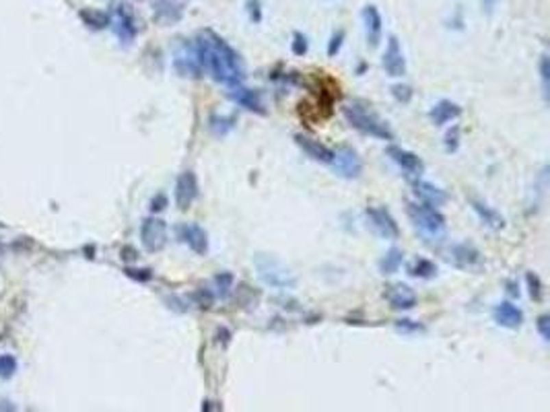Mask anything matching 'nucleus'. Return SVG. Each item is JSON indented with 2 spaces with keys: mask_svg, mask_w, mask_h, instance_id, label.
Listing matches in <instances>:
<instances>
[{
  "mask_svg": "<svg viewBox=\"0 0 550 412\" xmlns=\"http://www.w3.org/2000/svg\"><path fill=\"white\" fill-rule=\"evenodd\" d=\"M295 145H297L310 159H314V161H318V163L328 165V163L332 161L334 151H332L330 147L322 145V143L316 141V138H310V136H305V134H295Z\"/></svg>",
  "mask_w": 550,
  "mask_h": 412,
  "instance_id": "obj_19",
  "label": "nucleus"
},
{
  "mask_svg": "<svg viewBox=\"0 0 550 412\" xmlns=\"http://www.w3.org/2000/svg\"><path fill=\"white\" fill-rule=\"evenodd\" d=\"M208 126H210V130H212L216 136H223V134H227V132L233 128V118H218V116H212Z\"/></svg>",
  "mask_w": 550,
  "mask_h": 412,
  "instance_id": "obj_32",
  "label": "nucleus"
},
{
  "mask_svg": "<svg viewBox=\"0 0 550 412\" xmlns=\"http://www.w3.org/2000/svg\"><path fill=\"white\" fill-rule=\"evenodd\" d=\"M540 81H542V95L548 101V91H550V64H548V54H542V58H540Z\"/></svg>",
  "mask_w": 550,
  "mask_h": 412,
  "instance_id": "obj_28",
  "label": "nucleus"
},
{
  "mask_svg": "<svg viewBox=\"0 0 550 412\" xmlns=\"http://www.w3.org/2000/svg\"><path fill=\"white\" fill-rule=\"evenodd\" d=\"M402 262H404V252L398 250V247H392V250H388V254L379 260V272H382V274H394V272L400 270Z\"/></svg>",
  "mask_w": 550,
  "mask_h": 412,
  "instance_id": "obj_26",
  "label": "nucleus"
},
{
  "mask_svg": "<svg viewBox=\"0 0 550 412\" xmlns=\"http://www.w3.org/2000/svg\"><path fill=\"white\" fill-rule=\"evenodd\" d=\"M382 64H384L386 75L392 77V79H400V77L406 75V58H404V52H402L400 42H398L396 36L388 38V48L384 52Z\"/></svg>",
  "mask_w": 550,
  "mask_h": 412,
  "instance_id": "obj_8",
  "label": "nucleus"
},
{
  "mask_svg": "<svg viewBox=\"0 0 550 412\" xmlns=\"http://www.w3.org/2000/svg\"><path fill=\"white\" fill-rule=\"evenodd\" d=\"M492 317L499 326L509 328V330H517L523 324V311L517 305H513L511 301H503V303L495 305Z\"/></svg>",
  "mask_w": 550,
  "mask_h": 412,
  "instance_id": "obj_20",
  "label": "nucleus"
},
{
  "mask_svg": "<svg viewBox=\"0 0 550 412\" xmlns=\"http://www.w3.org/2000/svg\"><path fill=\"white\" fill-rule=\"evenodd\" d=\"M447 260L460 270H472L482 262V256L472 243H453L447 252Z\"/></svg>",
  "mask_w": 550,
  "mask_h": 412,
  "instance_id": "obj_13",
  "label": "nucleus"
},
{
  "mask_svg": "<svg viewBox=\"0 0 550 412\" xmlns=\"http://www.w3.org/2000/svg\"><path fill=\"white\" fill-rule=\"evenodd\" d=\"M507 287H509V289H507V293H509L511 297H519V289H517V284H515L513 280H509V282H507Z\"/></svg>",
  "mask_w": 550,
  "mask_h": 412,
  "instance_id": "obj_44",
  "label": "nucleus"
},
{
  "mask_svg": "<svg viewBox=\"0 0 550 412\" xmlns=\"http://www.w3.org/2000/svg\"><path fill=\"white\" fill-rule=\"evenodd\" d=\"M396 328L402 332H423L425 330L421 324H412V319H400V322H396Z\"/></svg>",
  "mask_w": 550,
  "mask_h": 412,
  "instance_id": "obj_41",
  "label": "nucleus"
},
{
  "mask_svg": "<svg viewBox=\"0 0 550 412\" xmlns=\"http://www.w3.org/2000/svg\"><path fill=\"white\" fill-rule=\"evenodd\" d=\"M192 299H194V303H196L198 307H202V309H210L216 297H214L212 289H198V291L192 293Z\"/></svg>",
  "mask_w": 550,
  "mask_h": 412,
  "instance_id": "obj_29",
  "label": "nucleus"
},
{
  "mask_svg": "<svg viewBox=\"0 0 550 412\" xmlns=\"http://www.w3.org/2000/svg\"><path fill=\"white\" fill-rule=\"evenodd\" d=\"M386 153H388V157H390L402 171H406L408 175L421 178V175L425 173V163H423V159H421L416 153L406 151V149H402V147H398V145H390V147L386 149Z\"/></svg>",
  "mask_w": 550,
  "mask_h": 412,
  "instance_id": "obj_9",
  "label": "nucleus"
},
{
  "mask_svg": "<svg viewBox=\"0 0 550 412\" xmlns=\"http://www.w3.org/2000/svg\"><path fill=\"white\" fill-rule=\"evenodd\" d=\"M367 223L371 227V231L382 237V239H398L400 237V227L396 223V219L392 217V213L384 206H369L365 210Z\"/></svg>",
  "mask_w": 550,
  "mask_h": 412,
  "instance_id": "obj_7",
  "label": "nucleus"
},
{
  "mask_svg": "<svg viewBox=\"0 0 550 412\" xmlns=\"http://www.w3.org/2000/svg\"><path fill=\"white\" fill-rule=\"evenodd\" d=\"M472 208H474V213L478 215V219L482 221V225H486L488 229L499 231V229L505 227V219H503L492 206H488V204H484V202H478V200H472Z\"/></svg>",
  "mask_w": 550,
  "mask_h": 412,
  "instance_id": "obj_23",
  "label": "nucleus"
},
{
  "mask_svg": "<svg viewBox=\"0 0 550 412\" xmlns=\"http://www.w3.org/2000/svg\"><path fill=\"white\" fill-rule=\"evenodd\" d=\"M245 11H247V17L251 23H260L262 21V0H247Z\"/></svg>",
  "mask_w": 550,
  "mask_h": 412,
  "instance_id": "obj_35",
  "label": "nucleus"
},
{
  "mask_svg": "<svg viewBox=\"0 0 550 412\" xmlns=\"http://www.w3.org/2000/svg\"><path fill=\"white\" fill-rule=\"evenodd\" d=\"M124 272H126V276H130V278H134L138 282H147V280L153 278V272L149 268H138V270L136 268H126Z\"/></svg>",
  "mask_w": 550,
  "mask_h": 412,
  "instance_id": "obj_39",
  "label": "nucleus"
},
{
  "mask_svg": "<svg viewBox=\"0 0 550 412\" xmlns=\"http://www.w3.org/2000/svg\"><path fill=\"white\" fill-rule=\"evenodd\" d=\"M291 50H293V54H295V56H299V58L308 54V50H310V44H308V38H305L301 32H295V34H293Z\"/></svg>",
  "mask_w": 550,
  "mask_h": 412,
  "instance_id": "obj_33",
  "label": "nucleus"
},
{
  "mask_svg": "<svg viewBox=\"0 0 550 412\" xmlns=\"http://www.w3.org/2000/svg\"><path fill=\"white\" fill-rule=\"evenodd\" d=\"M392 95H394L396 101H400V104H408V101L412 99V89H410L408 85H394V87H392Z\"/></svg>",
  "mask_w": 550,
  "mask_h": 412,
  "instance_id": "obj_37",
  "label": "nucleus"
},
{
  "mask_svg": "<svg viewBox=\"0 0 550 412\" xmlns=\"http://www.w3.org/2000/svg\"><path fill=\"white\" fill-rule=\"evenodd\" d=\"M198 198V178L194 171H184L179 173L177 182H175V206L179 210H188L194 200Z\"/></svg>",
  "mask_w": 550,
  "mask_h": 412,
  "instance_id": "obj_10",
  "label": "nucleus"
},
{
  "mask_svg": "<svg viewBox=\"0 0 550 412\" xmlns=\"http://www.w3.org/2000/svg\"><path fill=\"white\" fill-rule=\"evenodd\" d=\"M167 204H169V198H167L165 194H157V196L151 200V210H153V213H161V210L167 208Z\"/></svg>",
  "mask_w": 550,
  "mask_h": 412,
  "instance_id": "obj_40",
  "label": "nucleus"
},
{
  "mask_svg": "<svg viewBox=\"0 0 550 412\" xmlns=\"http://www.w3.org/2000/svg\"><path fill=\"white\" fill-rule=\"evenodd\" d=\"M386 299L392 305V309H400V311L412 309L416 305V293L408 284H402V282L400 284H392L386 291Z\"/></svg>",
  "mask_w": 550,
  "mask_h": 412,
  "instance_id": "obj_22",
  "label": "nucleus"
},
{
  "mask_svg": "<svg viewBox=\"0 0 550 412\" xmlns=\"http://www.w3.org/2000/svg\"><path fill=\"white\" fill-rule=\"evenodd\" d=\"M81 21L91 27V29H105L108 25H112V15L105 11H97V9H83L79 13Z\"/></svg>",
  "mask_w": 550,
  "mask_h": 412,
  "instance_id": "obj_24",
  "label": "nucleus"
},
{
  "mask_svg": "<svg viewBox=\"0 0 550 412\" xmlns=\"http://www.w3.org/2000/svg\"><path fill=\"white\" fill-rule=\"evenodd\" d=\"M186 0H153V19L161 25H175L182 21Z\"/></svg>",
  "mask_w": 550,
  "mask_h": 412,
  "instance_id": "obj_11",
  "label": "nucleus"
},
{
  "mask_svg": "<svg viewBox=\"0 0 550 412\" xmlns=\"http://www.w3.org/2000/svg\"><path fill=\"white\" fill-rule=\"evenodd\" d=\"M233 284H235V276L231 272H218V274H214V278H212V287H214L212 293H214V297L227 299L229 293L233 291Z\"/></svg>",
  "mask_w": 550,
  "mask_h": 412,
  "instance_id": "obj_27",
  "label": "nucleus"
},
{
  "mask_svg": "<svg viewBox=\"0 0 550 412\" xmlns=\"http://www.w3.org/2000/svg\"><path fill=\"white\" fill-rule=\"evenodd\" d=\"M408 274L412 278H433L437 276V266L435 262L427 260V258H414L408 266H406Z\"/></svg>",
  "mask_w": 550,
  "mask_h": 412,
  "instance_id": "obj_25",
  "label": "nucleus"
},
{
  "mask_svg": "<svg viewBox=\"0 0 550 412\" xmlns=\"http://www.w3.org/2000/svg\"><path fill=\"white\" fill-rule=\"evenodd\" d=\"M412 192H414V196L418 198V202L429 204V206H435V208H439V206H443V204L447 202V194H445V190H441L439 186H435V184H431V182H425V180H421V178H416V180L412 182Z\"/></svg>",
  "mask_w": 550,
  "mask_h": 412,
  "instance_id": "obj_15",
  "label": "nucleus"
},
{
  "mask_svg": "<svg viewBox=\"0 0 550 412\" xmlns=\"http://www.w3.org/2000/svg\"><path fill=\"white\" fill-rule=\"evenodd\" d=\"M173 66L175 71L182 75V77H192V79H198L202 75V66L198 62V54H196V48L194 44H182L175 52V58H173Z\"/></svg>",
  "mask_w": 550,
  "mask_h": 412,
  "instance_id": "obj_12",
  "label": "nucleus"
},
{
  "mask_svg": "<svg viewBox=\"0 0 550 412\" xmlns=\"http://www.w3.org/2000/svg\"><path fill=\"white\" fill-rule=\"evenodd\" d=\"M406 213H408V219L412 221V227L421 233L425 241L439 243L445 239V233H447L445 217L435 206H429L423 202H408Z\"/></svg>",
  "mask_w": 550,
  "mask_h": 412,
  "instance_id": "obj_2",
  "label": "nucleus"
},
{
  "mask_svg": "<svg viewBox=\"0 0 550 412\" xmlns=\"http://www.w3.org/2000/svg\"><path fill=\"white\" fill-rule=\"evenodd\" d=\"M253 268H255L258 278L270 289H279V291L297 289V276L279 258H274L270 254H255Z\"/></svg>",
  "mask_w": 550,
  "mask_h": 412,
  "instance_id": "obj_3",
  "label": "nucleus"
},
{
  "mask_svg": "<svg viewBox=\"0 0 550 412\" xmlns=\"http://www.w3.org/2000/svg\"><path fill=\"white\" fill-rule=\"evenodd\" d=\"M17 373V359L13 354H0V377L9 379Z\"/></svg>",
  "mask_w": 550,
  "mask_h": 412,
  "instance_id": "obj_30",
  "label": "nucleus"
},
{
  "mask_svg": "<svg viewBox=\"0 0 550 412\" xmlns=\"http://www.w3.org/2000/svg\"><path fill=\"white\" fill-rule=\"evenodd\" d=\"M363 17V25H365V36H367V44L371 48H375L382 42V34H384V19L382 13L377 11L375 5H367L361 13Z\"/></svg>",
  "mask_w": 550,
  "mask_h": 412,
  "instance_id": "obj_17",
  "label": "nucleus"
},
{
  "mask_svg": "<svg viewBox=\"0 0 550 412\" xmlns=\"http://www.w3.org/2000/svg\"><path fill=\"white\" fill-rule=\"evenodd\" d=\"M140 241L149 254H157L167 245V223L159 217H147L140 225Z\"/></svg>",
  "mask_w": 550,
  "mask_h": 412,
  "instance_id": "obj_6",
  "label": "nucleus"
},
{
  "mask_svg": "<svg viewBox=\"0 0 550 412\" xmlns=\"http://www.w3.org/2000/svg\"><path fill=\"white\" fill-rule=\"evenodd\" d=\"M525 282H527V289H529V297H532L534 301H542V293H544V289H542V280H540V276L534 274V272H527V274H525Z\"/></svg>",
  "mask_w": 550,
  "mask_h": 412,
  "instance_id": "obj_31",
  "label": "nucleus"
},
{
  "mask_svg": "<svg viewBox=\"0 0 550 412\" xmlns=\"http://www.w3.org/2000/svg\"><path fill=\"white\" fill-rule=\"evenodd\" d=\"M342 114H345L347 122L353 128H357L359 132H363L367 136H373V138H379V141H394V132L390 130V126L377 114L367 110L365 106H361V104L345 106Z\"/></svg>",
  "mask_w": 550,
  "mask_h": 412,
  "instance_id": "obj_4",
  "label": "nucleus"
},
{
  "mask_svg": "<svg viewBox=\"0 0 550 412\" xmlns=\"http://www.w3.org/2000/svg\"><path fill=\"white\" fill-rule=\"evenodd\" d=\"M122 258L124 260H136V252L132 247H122Z\"/></svg>",
  "mask_w": 550,
  "mask_h": 412,
  "instance_id": "obj_43",
  "label": "nucleus"
},
{
  "mask_svg": "<svg viewBox=\"0 0 550 412\" xmlns=\"http://www.w3.org/2000/svg\"><path fill=\"white\" fill-rule=\"evenodd\" d=\"M328 165L332 167V171L336 175H340L345 180H357L363 173V159L351 147H338Z\"/></svg>",
  "mask_w": 550,
  "mask_h": 412,
  "instance_id": "obj_5",
  "label": "nucleus"
},
{
  "mask_svg": "<svg viewBox=\"0 0 550 412\" xmlns=\"http://www.w3.org/2000/svg\"><path fill=\"white\" fill-rule=\"evenodd\" d=\"M229 97H231V101H235L239 108H243V110H247V112H253V114H260V116H264V114H266L260 93H258V91H253V89H247V87H243L241 83H239V85H235V87H231V91H229Z\"/></svg>",
  "mask_w": 550,
  "mask_h": 412,
  "instance_id": "obj_16",
  "label": "nucleus"
},
{
  "mask_svg": "<svg viewBox=\"0 0 550 412\" xmlns=\"http://www.w3.org/2000/svg\"><path fill=\"white\" fill-rule=\"evenodd\" d=\"M536 328H538L540 338H542L544 342H548V340H550V315H548V313L540 315L538 322H536Z\"/></svg>",
  "mask_w": 550,
  "mask_h": 412,
  "instance_id": "obj_38",
  "label": "nucleus"
},
{
  "mask_svg": "<svg viewBox=\"0 0 550 412\" xmlns=\"http://www.w3.org/2000/svg\"><path fill=\"white\" fill-rule=\"evenodd\" d=\"M177 237L196 254V256H204L208 252V235L200 225L194 223H184L177 227Z\"/></svg>",
  "mask_w": 550,
  "mask_h": 412,
  "instance_id": "obj_14",
  "label": "nucleus"
},
{
  "mask_svg": "<svg viewBox=\"0 0 550 412\" xmlns=\"http://www.w3.org/2000/svg\"><path fill=\"white\" fill-rule=\"evenodd\" d=\"M345 32L342 29H338V32H334L332 34V38H330V42H328V56L330 58H334L338 52H340V48H342V42H345Z\"/></svg>",
  "mask_w": 550,
  "mask_h": 412,
  "instance_id": "obj_36",
  "label": "nucleus"
},
{
  "mask_svg": "<svg viewBox=\"0 0 550 412\" xmlns=\"http://www.w3.org/2000/svg\"><path fill=\"white\" fill-rule=\"evenodd\" d=\"M112 25H114V32L116 36L124 42V44H130L134 38H136V23H134V15L128 7H118L116 9V15L112 19Z\"/></svg>",
  "mask_w": 550,
  "mask_h": 412,
  "instance_id": "obj_18",
  "label": "nucleus"
},
{
  "mask_svg": "<svg viewBox=\"0 0 550 412\" xmlns=\"http://www.w3.org/2000/svg\"><path fill=\"white\" fill-rule=\"evenodd\" d=\"M194 48L202 71H208L216 83L235 87L243 81L239 54L221 36H216L210 29H204L194 40Z\"/></svg>",
  "mask_w": 550,
  "mask_h": 412,
  "instance_id": "obj_1",
  "label": "nucleus"
},
{
  "mask_svg": "<svg viewBox=\"0 0 550 412\" xmlns=\"http://www.w3.org/2000/svg\"><path fill=\"white\" fill-rule=\"evenodd\" d=\"M497 3H499V0H480V7H482V11H484L486 15H492Z\"/></svg>",
  "mask_w": 550,
  "mask_h": 412,
  "instance_id": "obj_42",
  "label": "nucleus"
},
{
  "mask_svg": "<svg viewBox=\"0 0 550 412\" xmlns=\"http://www.w3.org/2000/svg\"><path fill=\"white\" fill-rule=\"evenodd\" d=\"M458 149H460V126H451V130H447L445 134V151L455 153Z\"/></svg>",
  "mask_w": 550,
  "mask_h": 412,
  "instance_id": "obj_34",
  "label": "nucleus"
},
{
  "mask_svg": "<svg viewBox=\"0 0 550 412\" xmlns=\"http://www.w3.org/2000/svg\"><path fill=\"white\" fill-rule=\"evenodd\" d=\"M462 116V108L451 99H441L429 110V120L433 126H445Z\"/></svg>",
  "mask_w": 550,
  "mask_h": 412,
  "instance_id": "obj_21",
  "label": "nucleus"
}]
</instances>
